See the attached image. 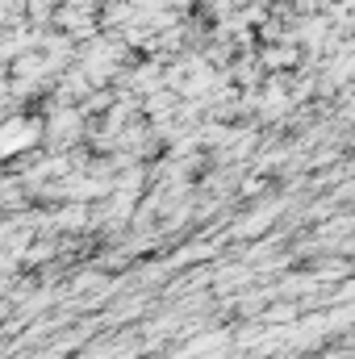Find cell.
<instances>
[{
    "label": "cell",
    "instance_id": "3957f363",
    "mask_svg": "<svg viewBox=\"0 0 355 359\" xmlns=\"http://www.w3.org/2000/svg\"><path fill=\"white\" fill-rule=\"evenodd\" d=\"M276 222V205H255L247 217H239V226H234V238H260L267 234V226Z\"/></svg>",
    "mask_w": 355,
    "mask_h": 359
},
{
    "label": "cell",
    "instance_id": "5b68a950",
    "mask_svg": "<svg viewBox=\"0 0 355 359\" xmlns=\"http://www.w3.org/2000/svg\"><path fill=\"white\" fill-rule=\"evenodd\" d=\"M264 318L267 322H293V318H297V305H293V301H288V305H272Z\"/></svg>",
    "mask_w": 355,
    "mask_h": 359
},
{
    "label": "cell",
    "instance_id": "6da1fadb",
    "mask_svg": "<svg viewBox=\"0 0 355 359\" xmlns=\"http://www.w3.org/2000/svg\"><path fill=\"white\" fill-rule=\"evenodd\" d=\"M46 147V121L38 113H4L0 121V163H21Z\"/></svg>",
    "mask_w": 355,
    "mask_h": 359
},
{
    "label": "cell",
    "instance_id": "277c9868",
    "mask_svg": "<svg viewBox=\"0 0 355 359\" xmlns=\"http://www.w3.org/2000/svg\"><path fill=\"white\" fill-rule=\"evenodd\" d=\"M209 255H213V247L196 243V247H184V251H176V264H196V259H209Z\"/></svg>",
    "mask_w": 355,
    "mask_h": 359
},
{
    "label": "cell",
    "instance_id": "8992f818",
    "mask_svg": "<svg viewBox=\"0 0 355 359\" xmlns=\"http://www.w3.org/2000/svg\"><path fill=\"white\" fill-rule=\"evenodd\" d=\"M264 192V176H247L243 180V196H260Z\"/></svg>",
    "mask_w": 355,
    "mask_h": 359
},
{
    "label": "cell",
    "instance_id": "52a82bcc",
    "mask_svg": "<svg viewBox=\"0 0 355 359\" xmlns=\"http://www.w3.org/2000/svg\"><path fill=\"white\" fill-rule=\"evenodd\" d=\"M288 4H297V0H288Z\"/></svg>",
    "mask_w": 355,
    "mask_h": 359
},
{
    "label": "cell",
    "instance_id": "7a4b0ae2",
    "mask_svg": "<svg viewBox=\"0 0 355 359\" xmlns=\"http://www.w3.org/2000/svg\"><path fill=\"white\" fill-rule=\"evenodd\" d=\"M255 55H260V63H264L267 76H288V72L305 59V50H301L293 38H288V42H276V46H260Z\"/></svg>",
    "mask_w": 355,
    "mask_h": 359
}]
</instances>
